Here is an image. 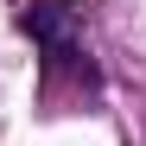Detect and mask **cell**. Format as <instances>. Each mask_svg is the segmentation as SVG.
Segmentation results:
<instances>
[{
    "instance_id": "cell-1",
    "label": "cell",
    "mask_w": 146,
    "mask_h": 146,
    "mask_svg": "<svg viewBox=\"0 0 146 146\" xmlns=\"http://www.w3.org/2000/svg\"><path fill=\"white\" fill-rule=\"evenodd\" d=\"M83 26L89 19H83L76 0H26L19 7V32L44 51V76H76L83 89H102V70L89 57Z\"/></svg>"
}]
</instances>
